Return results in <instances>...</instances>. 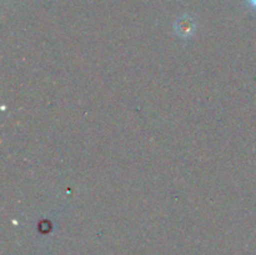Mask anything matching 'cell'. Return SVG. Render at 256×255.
<instances>
[{"mask_svg":"<svg viewBox=\"0 0 256 255\" xmlns=\"http://www.w3.org/2000/svg\"><path fill=\"white\" fill-rule=\"evenodd\" d=\"M175 30L180 36L189 38L192 36V32L195 30V22L192 18L189 16H182L178 19L176 24H175Z\"/></svg>","mask_w":256,"mask_h":255,"instance_id":"6da1fadb","label":"cell"},{"mask_svg":"<svg viewBox=\"0 0 256 255\" xmlns=\"http://www.w3.org/2000/svg\"><path fill=\"white\" fill-rule=\"evenodd\" d=\"M248 2H249L254 9H256V0H248Z\"/></svg>","mask_w":256,"mask_h":255,"instance_id":"7a4b0ae2","label":"cell"}]
</instances>
